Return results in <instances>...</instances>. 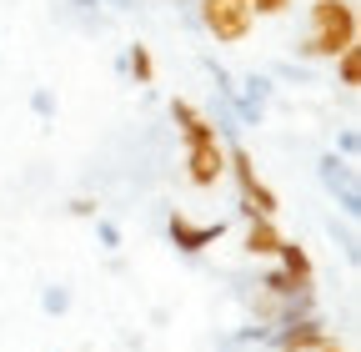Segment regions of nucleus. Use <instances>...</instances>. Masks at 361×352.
Returning a JSON list of instances; mask_svg holds the SVG:
<instances>
[{"label":"nucleus","instance_id":"12","mask_svg":"<svg viewBox=\"0 0 361 352\" xmlns=\"http://www.w3.org/2000/svg\"><path fill=\"white\" fill-rule=\"evenodd\" d=\"M236 91H241V101L266 106V101H271V91H276V81H271V76H261V71H251L246 81H236Z\"/></svg>","mask_w":361,"mask_h":352},{"label":"nucleus","instance_id":"14","mask_svg":"<svg viewBox=\"0 0 361 352\" xmlns=\"http://www.w3.org/2000/svg\"><path fill=\"white\" fill-rule=\"evenodd\" d=\"M266 297H276V302H286V297H296V282L281 272V267H271V272H261V282H256Z\"/></svg>","mask_w":361,"mask_h":352},{"label":"nucleus","instance_id":"11","mask_svg":"<svg viewBox=\"0 0 361 352\" xmlns=\"http://www.w3.org/2000/svg\"><path fill=\"white\" fill-rule=\"evenodd\" d=\"M121 66H126V76H130L135 86H151V81H156V56H151V46H126Z\"/></svg>","mask_w":361,"mask_h":352},{"label":"nucleus","instance_id":"24","mask_svg":"<svg viewBox=\"0 0 361 352\" xmlns=\"http://www.w3.org/2000/svg\"><path fill=\"white\" fill-rule=\"evenodd\" d=\"M236 6H246V11H251V6H256V0H236Z\"/></svg>","mask_w":361,"mask_h":352},{"label":"nucleus","instance_id":"19","mask_svg":"<svg viewBox=\"0 0 361 352\" xmlns=\"http://www.w3.org/2000/svg\"><path fill=\"white\" fill-rule=\"evenodd\" d=\"M66 211H71V216H80V222H96V216H101L96 196H71V201H66Z\"/></svg>","mask_w":361,"mask_h":352},{"label":"nucleus","instance_id":"21","mask_svg":"<svg viewBox=\"0 0 361 352\" xmlns=\"http://www.w3.org/2000/svg\"><path fill=\"white\" fill-rule=\"evenodd\" d=\"M296 0H256L251 6V16H281V11H291Z\"/></svg>","mask_w":361,"mask_h":352},{"label":"nucleus","instance_id":"17","mask_svg":"<svg viewBox=\"0 0 361 352\" xmlns=\"http://www.w3.org/2000/svg\"><path fill=\"white\" fill-rule=\"evenodd\" d=\"M356 151H361V131L356 126H341L336 131V156L341 161H356Z\"/></svg>","mask_w":361,"mask_h":352},{"label":"nucleus","instance_id":"13","mask_svg":"<svg viewBox=\"0 0 361 352\" xmlns=\"http://www.w3.org/2000/svg\"><path fill=\"white\" fill-rule=\"evenodd\" d=\"M336 81H341V91H356L361 86V46H346L336 56Z\"/></svg>","mask_w":361,"mask_h":352},{"label":"nucleus","instance_id":"6","mask_svg":"<svg viewBox=\"0 0 361 352\" xmlns=\"http://www.w3.org/2000/svg\"><path fill=\"white\" fill-rule=\"evenodd\" d=\"M331 337V327L322 317H296V322H281V327H271V347L276 352H322Z\"/></svg>","mask_w":361,"mask_h":352},{"label":"nucleus","instance_id":"23","mask_svg":"<svg viewBox=\"0 0 361 352\" xmlns=\"http://www.w3.org/2000/svg\"><path fill=\"white\" fill-rule=\"evenodd\" d=\"M322 352H346V347H341V342H326V347H322Z\"/></svg>","mask_w":361,"mask_h":352},{"label":"nucleus","instance_id":"22","mask_svg":"<svg viewBox=\"0 0 361 352\" xmlns=\"http://www.w3.org/2000/svg\"><path fill=\"white\" fill-rule=\"evenodd\" d=\"M101 6H111V11H135V0H101Z\"/></svg>","mask_w":361,"mask_h":352},{"label":"nucleus","instance_id":"5","mask_svg":"<svg viewBox=\"0 0 361 352\" xmlns=\"http://www.w3.org/2000/svg\"><path fill=\"white\" fill-rule=\"evenodd\" d=\"M221 232H226V222H196V216H186V211L166 216V237H171V247L180 257H201L206 247L221 242Z\"/></svg>","mask_w":361,"mask_h":352},{"label":"nucleus","instance_id":"20","mask_svg":"<svg viewBox=\"0 0 361 352\" xmlns=\"http://www.w3.org/2000/svg\"><path fill=\"white\" fill-rule=\"evenodd\" d=\"M66 6H75V11H80L85 20H96V25L106 20V6H101V0H66Z\"/></svg>","mask_w":361,"mask_h":352},{"label":"nucleus","instance_id":"18","mask_svg":"<svg viewBox=\"0 0 361 352\" xmlns=\"http://www.w3.org/2000/svg\"><path fill=\"white\" fill-rule=\"evenodd\" d=\"M96 242H101L106 252H121V242H126V237H121V227L111 222V216H96Z\"/></svg>","mask_w":361,"mask_h":352},{"label":"nucleus","instance_id":"8","mask_svg":"<svg viewBox=\"0 0 361 352\" xmlns=\"http://www.w3.org/2000/svg\"><path fill=\"white\" fill-rule=\"evenodd\" d=\"M281 242H286V232L271 222V216H251V222H246V237H241L246 257H256V262H276Z\"/></svg>","mask_w":361,"mask_h":352},{"label":"nucleus","instance_id":"15","mask_svg":"<svg viewBox=\"0 0 361 352\" xmlns=\"http://www.w3.org/2000/svg\"><path fill=\"white\" fill-rule=\"evenodd\" d=\"M40 312H51V317H66V312H71V287H61V282L40 287Z\"/></svg>","mask_w":361,"mask_h":352},{"label":"nucleus","instance_id":"7","mask_svg":"<svg viewBox=\"0 0 361 352\" xmlns=\"http://www.w3.org/2000/svg\"><path fill=\"white\" fill-rule=\"evenodd\" d=\"M186 176H191V187L211 192L221 176H226V141L216 136V141H196V146H186Z\"/></svg>","mask_w":361,"mask_h":352},{"label":"nucleus","instance_id":"16","mask_svg":"<svg viewBox=\"0 0 361 352\" xmlns=\"http://www.w3.org/2000/svg\"><path fill=\"white\" fill-rule=\"evenodd\" d=\"M30 111H35V121H45V126L56 121V96H51V86H35V91H30Z\"/></svg>","mask_w":361,"mask_h":352},{"label":"nucleus","instance_id":"9","mask_svg":"<svg viewBox=\"0 0 361 352\" xmlns=\"http://www.w3.org/2000/svg\"><path fill=\"white\" fill-rule=\"evenodd\" d=\"M171 121H176V131H180V141L186 146H196V141H216V126H211V116L201 111V106H191V101H171Z\"/></svg>","mask_w":361,"mask_h":352},{"label":"nucleus","instance_id":"4","mask_svg":"<svg viewBox=\"0 0 361 352\" xmlns=\"http://www.w3.org/2000/svg\"><path fill=\"white\" fill-rule=\"evenodd\" d=\"M316 176H322V187L336 196L341 216H361V187H356V161H341L336 151H326L322 161H316Z\"/></svg>","mask_w":361,"mask_h":352},{"label":"nucleus","instance_id":"2","mask_svg":"<svg viewBox=\"0 0 361 352\" xmlns=\"http://www.w3.org/2000/svg\"><path fill=\"white\" fill-rule=\"evenodd\" d=\"M226 171L236 176V192H241V216L251 222V216H271L276 222V211H281V201H276V192H271L261 176H256V161H251V151L241 146V141H231L226 146Z\"/></svg>","mask_w":361,"mask_h":352},{"label":"nucleus","instance_id":"1","mask_svg":"<svg viewBox=\"0 0 361 352\" xmlns=\"http://www.w3.org/2000/svg\"><path fill=\"white\" fill-rule=\"evenodd\" d=\"M361 20L351 0H311V25L296 40V56L301 61H336L346 46H356Z\"/></svg>","mask_w":361,"mask_h":352},{"label":"nucleus","instance_id":"3","mask_svg":"<svg viewBox=\"0 0 361 352\" xmlns=\"http://www.w3.org/2000/svg\"><path fill=\"white\" fill-rule=\"evenodd\" d=\"M196 20H201V30L216 40V46H241L251 35V25H256V16L246 6H236V0H201Z\"/></svg>","mask_w":361,"mask_h":352},{"label":"nucleus","instance_id":"10","mask_svg":"<svg viewBox=\"0 0 361 352\" xmlns=\"http://www.w3.org/2000/svg\"><path fill=\"white\" fill-rule=\"evenodd\" d=\"M276 267L296 282V292H311V287H316V262H311V252H306L301 242H291V237H286L281 252H276Z\"/></svg>","mask_w":361,"mask_h":352}]
</instances>
